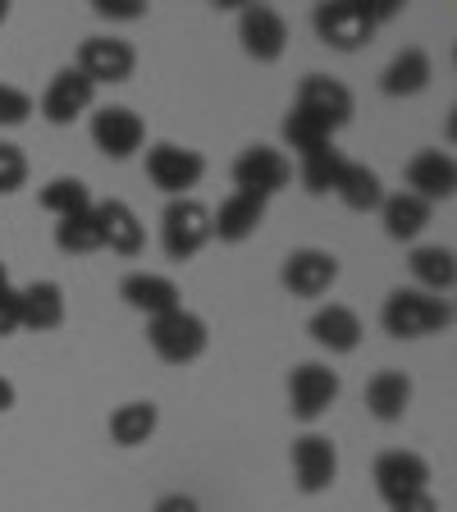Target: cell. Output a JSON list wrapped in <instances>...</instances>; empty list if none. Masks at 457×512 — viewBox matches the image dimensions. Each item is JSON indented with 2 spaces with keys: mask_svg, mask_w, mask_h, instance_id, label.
<instances>
[{
  "mask_svg": "<svg viewBox=\"0 0 457 512\" xmlns=\"http://www.w3.org/2000/svg\"><path fill=\"white\" fill-rule=\"evenodd\" d=\"M238 42H243V51L252 55L256 64H275L288 46L284 14L270 10V5H247V10L238 14Z\"/></svg>",
  "mask_w": 457,
  "mask_h": 512,
  "instance_id": "cell-13",
  "label": "cell"
},
{
  "mask_svg": "<svg viewBox=\"0 0 457 512\" xmlns=\"http://www.w3.org/2000/svg\"><path fill=\"white\" fill-rule=\"evenodd\" d=\"M371 480H375V490H380V499L394 503L416 490H430V462L421 453H412V448H389V453L375 458Z\"/></svg>",
  "mask_w": 457,
  "mask_h": 512,
  "instance_id": "cell-10",
  "label": "cell"
},
{
  "mask_svg": "<svg viewBox=\"0 0 457 512\" xmlns=\"http://www.w3.org/2000/svg\"><path fill=\"white\" fill-rule=\"evenodd\" d=\"M64 325V288L55 279H37V284L19 288V330L46 334Z\"/></svg>",
  "mask_w": 457,
  "mask_h": 512,
  "instance_id": "cell-19",
  "label": "cell"
},
{
  "mask_svg": "<svg viewBox=\"0 0 457 512\" xmlns=\"http://www.w3.org/2000/svg\"><path fill=\"white\" fill-rule=\"evenodd\" d=\"M0 288H10V270H5V261H0Z\"/></svg>",
  "mask_w": 457,
  "mask_h": 512,
  "instance_id": "cell-39",
  "label": "cell"
},
{
  "mask_svg": "<svg viewBox=\"0 0 457 512\" xmlns=\"http://www.w3.org/2000/svg\"><path fill=\"white\" fill-rule=\"evenodd\" d=\"M156 426H160V407L151 403V398H138V403H124L110 412V439H115L119 448L147 444V439L156 435Z\"/></svg>",
  "mask_w": 457,
  "mask_h": 512,
  "instance_id": "cell-26",
  "label": "cell"
},
{
  "mask_svg": "<svg viewBox=\"0 0 457 512\" xmlns=\"http://www.w3.org/2000/svg\"><path fill=\"white\" fill-rule=\"evenodd\" d=\"M42 206L55 215V220H69V215H83L92 211V188H87L83 179H74V174H60V179H51L42 188Z\"/></svg>",
  "mask_w": 457,
  "mask_h": 512,
  "instance_id": "cell-29",
  "label": "cell"
},
{
  "mask_svg": "<svg viewBox=\"0 0 457 512\" xmlns=\"http://www.w3.org/2000/svg\"><path fill=\"white\" fill-rule=\"evenodd\" d=\"M55 247H60L64 256H92L101 252V220H96V206L83 215H69V220L55 224Z\"/></svg>",
  "mask_w": 457,
  "mask_h": 512,
  "instance_id": "cell-28",
  "label": "cell"
},
{
  "mask_svg": "<svg viewBox=\"0 0 457 512\" xmlns=\"http://www.w3.org/2000/svg\"><path fill=\"white\" fill-rule=\"evenodd\" d=\"M435 206L412 197V192H394V197H384L380 202V220H384V234L394 238V243H412L421 229L430 224Z\"/></svg>",
  "mask_w": 457,
  "mask_h": 512,
  "instance_id": "cell-24",
  "label": "cell"
},
{
  "mask_svg": "<svg viewBox=\"0 0 457 512\" xmlns=\"http://www.w3.org/2000/svg\"><path fill=\"white\" fill-rule=\"evenodd\" d=\"M14 398H19V389H14V384L5 380V375H0V412H10Z\"/></svg>",
  "mask_w": 457,
  "mask_h": 512,
  "instance_id": "cell-38",
  "label": "cell"
},
{
  "mask_svg": "<svg viewBox=\"0 0 457 512\" xmlns=\"http://www.w3.org/2000/svg\"><path fill=\"white\" fill-rule=\"evenodd\" d=\"M407 270H412V279L421 284V293H453L457 284V256L453 247H412V256H407Z\"/></svg>",
  "mask_w": 457,
  "mask_h": 512,
  "instance_id": "cell-25",
  "label": "cell"
},
{
  "mask_svg": "<svg viewBox=\"0 0 457 512\" xmlns=\"http://www.w3.org/2000/svg\"><path fill=\"white\" fill-rule=\"evenodd\" d=\"M5 19H10V5H5V0H0V23H5Z\"/></svg>",
  "mask_w": 457,
  "mask_h": 512,
  "instance_id": "cell-40",
  "label": "cell"
},
{
  "mask_svg": "<svg viewBox=\"0 0 457 512\" xmlns=\"http://www.w3.org/2000/svg\"><path fill=\"white\" fill-rule=\"evenodd\" d=\"M147 343H151V352H156L160 362L188 366V362H197V357L206 352L211 330H206V320L197 316V311L179 307V311H170V316L147 320Z\"/></svg>",
  "mask_w": 457,
  "mask_h": 512,
  "instance_id": "cell-2",
  "label": "cell"
},
{
  "mask_svg": "<svg viewBox=\"0 0 457 512\" xmlns=\"http://www.w3.org/2000/svg\"><path fill=\"white\" fill-rule=\"evenodd\" d=\"M92 101H96V87L87 83L83 74H78L74 64H64L60 74L46 83V92H42V101H37V110H42L46 124L64 128V124H74L78 115H87V110H92Z\"/></svg>",
  "mask_w": 457,
  "mask_h": 512,
  "instance_id": "cell-12",
  "label": "cell"
},
{
  "mask_svg": "<svg viewBox=\"0 0 457 512\" xmlns=\"http://www.w3.org/2000/svg\"><path fill=\"white\" fill-rule=\"evenodd\" d=\"M343 165H348V156H343L334 142H330V147H320V151H311V156H302V188H307L311 197H325V192H334Z\"/></svg>",
  "mask_w": 457,
  "mask_h": 512,
  "instance_id": "cell-30",
  "label": "cell"
},
{
  "mask_svg": "<svg viewBox=\"0 0 457 512\" xmlns=\"http://www.w3.org/2000/svg\"><path fill=\"white\" fill-rule=\"evenodd\" d=\"M206 174V156L192 147H179V142H156L147 151V179L156 183L165 197H188V188H197Z\"/></svg>",
  "mask_w": 457,
  "mask_h": 512,
  "instance_id": "cell-6",
  "label": "cell"
},
{
  "mask_svg": "<svg viewBox=\"0 0 457 512\" xmlns=\"http://www.w3.org/2000/svg\"><path fill=\"white\" fill-rule=\"evenodd\" d=\"M19 330V288H0V339Z\"/></svg>",
  "mask_w": 457,
  "mask_h": 512,
  "instance_id": "cell-35",
  "label": "cell"
},
{
  "mask_svg": "<svg viewBox=\"0 0 457 512\" xmlns=\"http://www.w3.org/2000/svg\"><path fill=\"white\" fill-rule=\"evenodd\" d=\"M151 512H202V508H197V499H192V494H165V499H160Z\"/></svg>",
  "mask_w": 457,
  "mask_h": 512,
  "instance_id": "cell-37",
  "label": "cell"
},
{
  "mask_svg": "<svg viewBox=\"0 0 457 512\" xmlns=\"http://www.w3.org/2000/svg\"><path fill=\"white\" fill-rule=\"evenodd\" d=\"M211 243V211L197 197H174L160 215V247L170 261H192Z\"/></svg>",
  "mask_w": 457,
  "mask_h": 512,
  "instance_id": "cell-3",
  "label": "cell"
},
{
  "mask_svg": "<svg viewBox=\"0 0 457 512\" xmlns=\"http://www.w3.org/2000/svg\"><path fill=\"white\" fill-rule=\"evenodd\" d=\"M380 325L394 339H430V334H444L453 325V307H448V298L421 293V288H394L380 307Z\"/></svg>",
  "mask_w": 457,
  "mask_h": 512,
  "instance_id": "cell-1",
  "label": "cell"
},
{
  "mask_svg": "<svg viewBox=\"0 0 457 512\" xmlns=\"http://www.w3.org/2000/svg\"><path fill=\"white\" fill-rule=\"evenodd\" d=\"M74 69L92 87L128 83V78H133V69H138V51H133L124 37H87V42L78 46Z\"/></svg>",
  "mask_w": 457,
  "mask_h": 512,
  "instance_id": "cell-7",
  "label": "cell"
},
{
  "mask_svg": "<svg viewBox=\"0 0 457 512\" xmlns=\"http://www.w3.org/2000/svg\"><path fill=\"white\" fill-rule=\"evenodd\" d=\"M389 512H439V503H435V494L430 490H416V494H407V499L389 503Z\"/></svg>",
  "mask_w": 457,
  "mask_h": 512,
  "instance_id": "cell-36",
  "label": "cell"
},
{
  "mask_svg": "<svg viewBox=\"0 0 457 512\" xmlns=\"http://www.w3.org/2000/svg\"><path fill=\"white\" fill-rule=\"evenodd\" d=\"M96 220H101V243H106L110 252H119V256H138L142 252L147 229H142L138 211H133L128 202H119V197L96 202Z\"/></svg>",
  "mask_w": 457,
  "mask_h": 512,
  "instance_id": "cell-21",
  "label": "cell"
},
{
  "mask_svg": "<svg viewBox=\"0 0 457 512\" xmlns=\"http://www.w3.org/2000/svg\"><path fill=\"white\" fill-rule=\"evenodd\" d=\"M119 298H124L133 311H142L147 320L170 316V311L183 307L179 284H174V279H165V275H147V270H133V275L119 279Z\"/></svg>",
  "mask_w": 457,
  "mask_h": 512,
  "instance_id": "cell-17",
  "label": "cell"
},
{
  "mask_svg": "<svg viewBox=\"0 0 457 512\" xmlns=\"http://www.w3.org/2000/svg\"><path fill=\"white\" fill-rule=\"evenodd\" d=\"M407 192L421 197V202H430V206L448 202L457 192V160L439 147L416 151V156L407 160Z\"/></svg>",
  "mask_w": 457,
  "mask_h": 512,
  "instance_id": "cell-16",
  "label": "cell"
},
{
  "mask_svg": "<svg viewBox=\"0 0 457 512\" xmlns=\"http://www.w3.org/2000/svg\"><path fill=\"white\" fill-rule=\"evenodd\" d=\"M430 78H435L430 55L421 51V46H407V51H398L394 60H389V69L380 74V92L384 96H416L430 87Z\"/></svg>",
  "mask_w": 457,
  "mask_h": 512,
  "instance_id": "cell-22",
  "label": "cell"
},
{
  "mask_svg": "<svg viewBox=\"0 0 457 512\" xmlns=\"http://www.w3.org/2000/svg\"><path fill=\"white\" fill-rule=\"evenodd\" d=\"M339 389H343L339 371H330V366H320V362H302L298 371L288 375V407H293L298 421H320L334 407Z\"/></svg>",
  "mask_w": 457,
  "mask_h": 512,
  "instance_id": "cell-8",
  "label": "cell"
},
{
  "mask_svg": "<svg viewBox=\"0 0 457 512\" xmlns=\"http://www.w3.org/2000/svg\"><path fill=\"white\" fill-rule=\"evenodd\" d=\"M334 197H339L348 211L366 215V211H380L384 202V183L375 170H366V165H357V160H348L339 174V183H334Z\"/></svg>",
  "mask_w": 457,
  "mask_h": 512,
  "instance_id": "cell-27",
  "label": "cell"
},
{
  "mask_svg": "<svg viewBox=\"0 0 457 512\" xmlns=\"http://www.w3.org/2000/svg\"><path fill=\"white\" fill-rule=\"evenodd\" d=\"M28 183V156L14 142H0V197H10Z\"/></svg>",
  "mask_w": 457,
  "mask_h": 512,
  "instance_id": "cell-32",
  "label": "cell"
},
{
  "mask_svg": "<svg viewBox=\"0 0 457 512\" xmlns=\"http://www.w3.org/2000/svg\"><path fill=\"white\" fill-rule=\"evenodd\" d=\"M234 188L247 192V197H261V202H270L275 192L288 188V179H293V165H288L284 151L266 147V142H256V147L238 151L234 160Z\"/></svg>",
  "mask_w": 457,
  "mask_h": 512,
  "instance_id": "cell-5",
  "label": "cell"
},
{
  "mask_svg": "<svg viewBox=\"0 0 457 512\" xmlns=\"http://www.w3.org/2000/svg\"><path fill=\"white\" fill-rule=\"evenodd\" d=\"M293 106L307 110V115H316L320 124L330 128V133H339L343 124H352V110H357V101H352V92L339 83V78L330 74H307L298 83V96H293Z\"/></svg>",
  "mask_w": 457,
  "mask_h": 512,
  "instance_id": "cell-11",
  "label": "cell"
},
{
  "mask_svg": "<svg viewBox=\"0 0 457 512\" xmlns=\"http://www.w3.org/2000/svg\"><path fill=\"white\" fill-rule=\"evenodd\" d=\"M293 480L302 494H325L339 480V448L325 435L293 439Z\"/></svg>",
  "mask_w": 457,
  "mask_h": 512,
  "instance_id": "cell-14",
  "label": "cell"
},
{
  "mask_svg": "<svg viewBox=\"0 0 457 512\" xmlns=\"http://www.w3.org/2000/svg\"><path fill=\"white\" fill-rule=\"evenodd\" d=\"M261 224H266V202L247 197V192H234V197L220 202V211H211V238H220V243H247Z\"/></svg>",
  "mask_w": 457,
  "mask_h": 512,
  "instance_id": "cell-18",
  "label": "cell"
},
{
  "mask_svg": "<svg viewBox=\"0 0 457 512\" xmlns=\"http://www.w3.org/2000/svg\"><path fill=\"white\" fill-rule=\"evenodd\" d=\"M32 96L23 92V87H14V83H0V128H19V124H28V115H32Z\"/></svg>",
  "mask_w": 457,
  "mask_h": 512,
  "instance_id": "cell-33",
  "label": "cell"
},
{
  "mask_svg": "<svg viewBox=\"0 0 457 512\" xmlns=\"http://www.w3.org/2000/svg\"><path fill=\"white\" fill-rule=\"evenodd\" d=\"M92 142H96V151H106L110 160H128L147 142V124L128 106H101L92 115Z\"/></svg>",
  "mask_w": 457,
  "mask_h": 512,
  "instance_id": "cell-15",
  "label": "cell"
},
{
  "mask_svg": "<svg viewBox=\"0 0 457 512\" xmlns=\"http://www.w3.org/2000/svg\"><path fill=\"white\" fill-rule=\"evenodd\" d=\"M284 142L293 151H298V156H311V151H320V147H330L334 142V133L325 124H320L316 115H307V110H288V119H284Z\"/></svg>",
  "mask_w": 457,
  "mask_h": 512,
  "instance_id": "cell-31",
  "label": "cell"
},
{
  "mask_svg": "<svg viewBox=\"0 0 457 512\" xmlns=\"http://www.w3.org/2000/svg\"><path fill=\"white\" fill-rule=\"evenodd\" d=\"M92 10L101 14V19H110V23H133V19L147 14V0H96Z\"/></svg>",
  "mask_w": 457,
  "mask_h": 512,
  "instance_id": "cell-34",
  "label": "cell"
},
{
  "mask_svg": "<svg viewBox=\"0 0 457 512\" xmlns=\"http://www.w3.org/2000/svg\"><path fill=\"white\" fill-rule=\"evenodd\" d=\"M311 28H316V37L325 46H334V51H357L375 32V19H371V10H366V0H325V5H316V14H311Z\"/></svg>",
  "mask_w": 457,
  "mask_h": 512,
  "instance_id": "cell-4",
  "label": "cell"
},
{
  "mask_svg": "<svg viewBox=\"0 0 457 512\" xmlns=\"http://www.w3.org/2000/svg\"><path fill=\"white\" fill-rule=\"evenodd\" d=\"M412 407V380L403 371H375L366 380V412L375 421H403Z\"/></svg>",
  "mask_w": 457,
  "mask_h": 512,
  "instance_id": "cell-23",
  "label": "cell"
},
{
  "mask_svg": "<svg viewBox=\"0 0 457 512\" xmlns=\"http://www.w3.org/2000/svg\"><path fill=\"white\" fill-rule=\"evenodd\" d=\"M284 288L293 298H320L330 293L334 279H339V256L325 252V247H293L284 256V270H279Z\"/></svg>",
  "mask_w": 457,
  "mask_h": 512,
  "instance_id": "cell-9",
  "label": "cell"
},
{
  "mask_svg": "<svg viewBox=\"0 0 457 512\" xmlns=\"http://www.w3.org/2000/svg\"><path fill=\"white\" fill-rule=\"evenodd\" d=\"M307 334L320 343L325 352H357V343H362V316L352 307H343V302H330V307H320L316 316L307 320Z\"/></svg>",
  "mask_w": 457,
  "mask_h": 512,
  "instance_id": "cell-20",
  "label": "cell"
}]
</instances>
